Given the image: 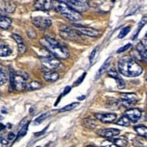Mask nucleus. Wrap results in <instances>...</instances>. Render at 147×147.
Instances as JSON below:
<instances>
[{
    "mask_svg": "<svg viewBox=\"0 0 147 147\" xmlns=\"http://www.w3.org/2000/svg\"><path fill=\"white\" fill-rule=\"evenodd\" d=\"M26 50V47L24 45V43H21V44H18V52L20 54H24Z\"/></svg>",
    "mask_w": 147,
    "mask_h": 147,
    "instance_id": "obj_34",
    "label": "nucleus"
},
{
    "mask_svg": "<svg viewBox=\"0 0 147 147\" xmlns=\"http://www.w3.org/2000/svg\"><path fill=\"white\" fill-rule=\"evenodd\" d=\"M130 47H131V44H128V45H125L124 47H121V48H119L117 50V53L119 54V53H123V52H124L125 50H127V49H129Z\"/></svg>",
    "mask_w": 147,
    "mask_h": 147,
    "instance_id": "obj_35",
    "label": "nucleus"
},
{
    "mask_svg": "<svg viewBox=\"0 0 147 147\" xmlns=\"http://www.w3.org/2000/svg\"><path fill=\"white\" fill-rule=\"evenodd\" d=\"M12 37L15 39V41H16V43H18V44L24 43V41H23V38H22L20 36L16 35V34H13V35H12Z\"/></svg>",
    "mask_w": 147,
    "mask_h": 147,
    "instance_id": "obj_32",
    "label": "nucleus"
},
{
    "mask_svg": "<svg viewBox=\"0 0 147 147\" xmlns=\"http://www.w3.org/2000/svg\"><path fill=\"white\" fill-rule=\"evenodd\" d=\"M134 130L136 131V133L139 135H141V136H144V137H146L147 136V128L145 126H143V125L135 126L134 127Z\"/></svg>",
    "mask_w": 147,
    "mask_h": 147,
    "instance_id": "obj_24",
    "label": "nucleus"
},
{
    "mask_svg": "<svg viewBox=\"0 0 147 147\" xmlns=\"http://www.w3.org/2000/svg\"><path fill=\"white\" fill-rule=\"evenodd\" d=\"M99 135L106 138H112L114 136H116L120 134V131L118 129H103L100 132H98Z\"/></svg>",
    "mask_w": 147,
    "mask_h": 147,
    "instance_id": "obj_15",
    "label": "nucleus"
},
{
    "mask_svg": "<svg viewBox=\"0 0 147 147\" xmlns=\"http://www.w3.org/2000/svg\"><path fill=\"white\" fill-rule=\"evenodd\" d=\"M112 141L117 146H126L128 144V141L124 137H121L119 139H114V140H112Z\"/></svg>",
    "mask_w": 147,
    "mask_h": 147,
    "instance_id": "obj_26",
    "label": "nucleus"
},
{
    "mask_svg": "<svg viewBox=\"0 0 147 147\" xmlns=\"http://www.w3.org/2000/svg\"><path fill=\"white\" fill-rule=\"evenodd\" d=\"M125 115L129 118L130 121L135 123L140 119L141 115H142V112L137 108H133V109L127 110L125 112Z\"/></svg>",
    "mask_w": 147,
    "mask_h": 147,
    "instance_id": "obj_13",
    "label": "nucleus"
},
{
    "mask_svg": "<svg viewBox=\"0 0 147 147\" xmlns=\"http://www.w3.org/2000/svg\"><path fill=\"white\" fill-rule=\"evenodd\" d=\"M1 144H2L3 145H5V146H7V145L8 144V141H7V140H5V139H2V140H1Z\"/></svg>",
    "mask_w": 147,
    "mask_h": 147,
    "instance_id": "obj_43",
    "label": "nucleus"
},
{
    "mask_svg": "<svg viewBox=\"0 0 147 147\" xmlns=\"http://www.w3.org/2000/svg\"><path fill=\"white\" fill-rule=\"evenodd\" d=\"M0 10L5 13H14L16 10V4L12 0H0Z\"/></svg>",
    "mask_w": 147,
    "mask_h": 147,
    "instance_id": "obj_10",
    "label": "nucleus"
},
{
    "mask_svg": "<svg viewBox=\"0 0 147 147\" xmlns=\"http://www.w3.org/2000/svg\"><path fill=\"white\" fill-rule=\"evenodd\" d=\"M145 23H146V16H144V19L142 20V22L140 23V25H139V27H138V31H137V33L135 34V36L133 37V39H135L137 37V36H138V34H139V32H140V30H141V28H142V26H144V25H145Z\"/></svg>",
    "mask_w": 147,
    "mask_h": 147,
    "instance_id": "obj_31",
    "label": "nucleus"
},
{
    "mask_svg": "<svg viewBox=\"0 0 147 147\" xmlns=\"http://www.w3.org/2000/svg\"><path fill=\"white\" fill-rule=\"evenodd\" d=\"M137 95L134 94H123L121 95V102L124 106H130L131 105L136 103L137 102Z\"/></svg>",
    "mask_w": 147,
    "mask_h": 147,
    "instance_id": "obj_12",
    "label": "nucleus"
},
{
    "mask_svg": "<svg viewBox=\"0 0 147 147\" xmlns=\"http://www.w3.org/2000/svg\"><path fill=\"white\" fill-rule=\"evenodd\" d=\"M52 7V0H36L34 4V9L48 11Z\"/></svg>",
    "mask_w": 147,
    "mask_h": 147,
    "instance_id": "obj_11",
    "label": "nucleus"
},
{
    "mask_svg": "<svg viewBox=\"0 0 147 147\" xmlns=\"http://www.w3.org/2000/svg\"><path fill=\"white\" fill-rule=\"evenodd\" d=\"M136 49H137V51L139 52V54H140V55H141V57H143V58H144V61L145 62V61H146V57H147L146 47L144 46V45L142 42H140V43H138V45H137Z\"/></svg>",
    "mask_w": 147,
    "mask_h": 147,
    "instance_id": "obj_19",
    "label": "nucleus"
},
{
    "mask_svg": "<svg viewBox=\"0 0 147 147\" xmlns=\"http://www.w3.org/2000/svg\"><path fill=\"white\" fill-rule=\"evenodd\" d=\"M108 76H111V77H114L115 79V81L117 82V86L119 88H123L124 87V82L122 80V79L118 76L117 73L115 71V70H110L108 72Z\"/></svg>",
    "mask_w": 147,
    "mask_h": 147,
    "instance_id": "obj_18",
    "label": "nucleus"
},
{
    "mask_svg": "<svg viewBox=\"0 0 147 147\" xmlns=\"http://www.w3.org/2000/svg\"><path fill=\"white\" fill-rule=\"evenodd\" d=\"M52 7L55 8V11L65 16V18L72 22H77L82 19V16L76 10L71 8L69 5H67L65 2L59 1V0H53L52 1Z\"/></svg>",
    "mask_w": 147,
    "mask_h": 147,
    "instance_id": "obj_3",
    "label": "nucleus"
},
{
    "mask_svg": "<svg viewBox=\"0 0 147 147\" xmlns=\"http://www.w3.org/2000/svg\"><path fill=\"white\" fill-rule=\"evenodd\" d=\"M11 24H12V20L9 18L0 15V28H2V29H8Z\"/></svg>",
    "mask_w": 147,
    "mask_h": 147,
    "instance_id": "obj_16",
    "label": "nucleus"
},
{
    "mask_svg": "<svg viewBox=\"0 0 147 147\" xmlns=\"http://www.w3.org/2000/svg\"><path fill=\"white\" fill-rule=\"evenodd\" d=\"M7 136H8V140H14L15 139V134L13 133H9Z\"/></svg>",
    "mask_w": 147,
    "mask_h": 147,
    "instance_id": "obj_42",
    "label": "nucleus"
},
{
    "mask_svg": "<svg viewBox=\"0 0 147 147\" xmlns=\"http://www.w3.org/2000/svg\"><path fill=\"white\" fill-rule=\"evenodd\" d=\"M27 128H28V123L26 124V125L22 128L20 131H19V134H18V138H21L23 137L24 135H26V134L27 133Z\"/></svg>",
    "mask_w": 147,
    "mask_h": 147,
    "instance_id": "obj_30",
    "label": "nucleus"
},
{
    "mask_svg": "<svg viewBox=\"0 0 147 147\" xmlns=\"http://www.w3.org/2000/svg\"><path fill=\"white\" fill-rule=\"evenodd\" d=\"M102 146H115V144H114V142L111 141H105V142L102 143Z\"/></svg>",
    "mask_w": 147,
    "mask_h": 147,
    "instance_id": "obj_36",
    "label": "nucleus"
},
{
    "mask_svg": "<svg viewBox=\"0 0 147 147\" xmlns=\"http://www.w3.org/2000/svg\"><path fill=\"white\" fill-rule=\"evenodd\" d=\"M130 31H131V26H126V27L123 28L119 34V36H118V38H123Z\"/></svg>",
    "mask_w": 147,
    "mask_h": 147,
    "instance_id": "obj_28",
    "label": "nucleus"
},
{
    "mask_svg": "<svg viewBox=\"0 0 147 147\" xmlns=\"http://www.w3.org/2000/svg\"><path fill=\"white\" fill-rule=\"evenodd\" d=\"M95 117L97 118L99 121L105 123H110L116 120V115L115 114H96Z\"/></svg>",
    "mask_w": 147,
    "mask_h": 147,
    "instance_id": "obj_14",
    "label": "nucleus"
},
{
    "mask_svg": "<svg viewBox=\"0 0 147 147\" xmlns=\"http://www.w3.org/2000/svg\"><path fill=\"white\" fill-rule=\"evenodd\" d=\"M27 34H28V36H29V37H31V38H35L36 36V32L34 31L33 29H29V30H28L27 31Z\"/></svg>",
    "mask_w": 147,
    "mask_h": 147,
    "instance_id": "obj_38",
    "label": "nucleus"
},
{
    "mask_svg": "<svg viewBox=\"0 0 147 147\" xmlns=\"http://www.w3.org/2000/svg\"><path fill=\"white\" fill-rule=\"evenodd\" d=\"M44 78L47 82H55L58 79L59 76L56 72H45L44 73Z\"/></svg>",
    "mask_w": 147,
    "mask_h": 147,
    "instance_id": "obj_17",
    "label": "nucleus"
},
{
    "mask_svg": "<svg viewBox=\"0 0 147 147\" xmlns=\"http://www.w3.org/2000/svg\"><path fill=\"white\" fill-rule=\"evenodd\" d=\"M76 30L78 31L79 33H81L82 35L87 36H91V37H96L99 36L101 35V33L94 29V28H91V27H87V26H83L80 25H75Z\"/></svg>",
    "mask_w": 147,
    "mask_h": 147,
    "instance_id": "obj_8",
    "label": "nucleus"
},
{
    "mask_svg": "<svg viewBox=\"0 0 147 147\" xmlns=\"http://www.w3.org/2000/svg\"><path fill=\"white\" fill-rule=\"evenodd\" d=\"M28 78L27 74L24 72H19L18 74H15V71H10V86L16 89V91H22L26 88V80Z\"/></svg>",
    "mask_w": 147,
    "mask_h": 147,
    "instance_id": "obj_4",
    "label": "nucleus"
},
{
    "mask_svg": "<svg viewBox=\"0 0 147 147\" xmlns=\"http://www.w3.org/2000/svg\"><path fill=\"white\" fill-rule=\"evenodd\" d=\"M67 5L76 10L78 13H83L89 8V4L87 0H63Z\"/></svg>",
    "mask_w": 147,
    "mask_h": 147,
    "instance_id": "obj_6",
    "label": "nucleus"
},
{
    "mask_svg": "<svg viewBox=\"0 0 147 147\" xmlns=\"http://www.w3.org/2000/svg\"><path fill=\"white\" fill-rule=\"evenodd\" d=\"M60 35L61 36L66 39V40H70L74 42H83V39L81 36L79 35V32L72 29V28L63 26L60 28Z\"/></svg>",
    "mask_w": 147,
    "mask_h": 147,
    "instance_id": "obj_5",
    "label": "nucleus"
},
{
    "mask_svg": "<svg viewBox=\"0 0 147 147\" xmlns=\"http://www.w3.org/2000/svg\"><path fill=\"white\" fill-rule=\"evenodd\" d=\"M83 124L88 129H94L96 127V122L92 118H86L83 120Z\"/></svg>",
    "mask_w": 147,
    "mask_h": 147,
    "instance_id": "obj_20",
    "label": "nucleus"
},
{
    "mask_svg": "<svg viewBox=\"0 0 147 147\" xmlns=\"http://www.w3.org/2000/svg\"><path fill=\"white\" fill-rule=\"evenodd\" d=\"M116 123L118 124V125H122V126H129L130 125V120L126 115H123L117 121Z\"/></svg>",
    "mask_w": 147,
    "mask_h": 147,
    "instance_id": "obj_25",
    "label": "nucleus"
},
{
    "mask_svg": "<svg viewBox=\"0 0 147 147\" xmlns=\"http://www.w3.org/2000/svg\"><path fill=\"white\" fill-rule=\"evenodd\" d=\"M43 47H46L50 53H52L55 57L61 59H66L69 57V51L65 46L61 45L58 41L55 39L45 36L40 41Z\"/></svg>",
    "mask_w": 147,
    "mask_h": 147,
    "instance_id": "obj_2",
    "label": "nucleus"
},
{
    "mask_svg": "<svg viewBox=\"0 0 147 147\" xmlns=\"http://www.w3.org/2000/svg\"><path fill=\"white\" fill-rule=\"evenodd\" d=\"M79 105V103H73L71 105H66L65 106L63 109H60L59 112H66V111H69V110H72L74 108H76V106Z\"/></svg>",
    "mask_w": 147,
    "mask_h": 147,
    "instance_id": "obj_29",
    "label": "nucleus"
},
{
    "mask_svg": "<svg viewBox=\"0 0 147 147\" xmlns=\"http://www.w3.org/2000/svg\"><path fill=\"white\" fill-rule=\"evenodd\" d=\"M86 73L83 74V75H82V76H81L80 78H79V81H78V82L76 81V82L75 83V84H80V83H81V82H82V81L84 80V78L86 77Z\"/></svg>",
    "mask_w": 147,
    "mask_h": 147,
    "instance_id": "obj_40",
    "label": "nucleus"
},
{
    "mask_svg": "<svg viewBox=\"0 0 147 147\" xmlns=\"http://www.w3.org/2000/svg\"><path fill=\"white\" fill-rule=\"evenodd\" d=\"M7 82V75H5V73L3 70L0 69V86H3Z\"/></svg>",
    "mask_w": 147,
    "mask_h": 147,
    "instance_id": "obj_27",
    "label": "nucleus"
},
{
    "mask_svg": "<svg viewBox=\"0 0 147 147\" xmlns=\"http://www.w3.org/2000/svg\"><path fill=\"white\" fill-rule=\"evenodd\" d=\"M47 115H48V114L47 113V114H44V115H42L41 116H39V117H37L36 119V121H35V123H36V124H38L40 122H42L43 120H45L46 118L47 117Z\"/></svg>",
    "mask_w": 147,
    "mask_h": 147,
    "instance_id": "obj_33",
    "label": "nucleus"
},
{
    "mask_svg": "<svg viewBox=\"0 0 147 147\" xmlns=\"http://www.w3.org/2000/svg\"><path fill=\"white\" fill-rule=\"evenodd\" d=\"M12 54L11 48L7 45H2L0 46V56H8Z\"/></svg>",
    "mask_w": 147,
    "mask_h": 147,
    "instance_id": "obj_22",
    "label": "nucleus"
},
{
    "mask_svg": "<svg viewBox=\"0 0 147 147\" xmlns=\"http://www.w3.org/2000/svg\"><path fill=\"white\" fill-rule=\"evenodd\" d=\"M96 53H97V47L94 49V51L92 52L91 55H90V58H89V59H90V62H93V61H94V56H95V55H96Z\"/></svg>",
    "mask_w": 147,
    "mask_h": 147,
    "instance_id": "obj_37",
    "label": "nucleus"
},
{
    "mask_svg": "<svg viewBox=\"0 0 147 147\" xmlns=\"http://www.w3.org/2000/svg\"><path fill=\"white\" fill-rule=\"evenodd\" d=\"M41 63L48 69H56L60 66L61 63L57 57L55 56H42L40 57Z\"/></svg>",
    "mask_w": 147,
    "mask_h": 147,
    "instance_id": "obj_7",
    "label": "nucleus"
},
{
    "mask_svg": "<svg viewBox=\"0 0 147 147\" xmlns=\"http://www.w3.org/2000/svg\"><path fill=\"white\" fill-rule=\"evenodd\" d=\"M33 24L40 29L45 30L52 25V21L47 18H44V16H36V18H33Z\"/></svg>",
    "mask_w": 147,
    "mask_h": 147,
    "instance_id": "obj_9",
    "label": "nucleus"
},
{
    "mask_svg": "<svg viewBox=\"0 0 147 147\" xmlns=\"http://www.w3.org/2000/svg\"><path fill=\"white\" fill-rule=\"evenodd\" d=\"M47 128H48V127L47 126L46 128H45V129L43 130V131H42V132H39V133H36V134H35V136H38V135H41V134H43L44 133H46V131H47Z\"/></svg>",
    "mask_w": 147,
    "mask_h": 147,
    "instance_id": "obj_41",
    "label": "nucleus"
},
{
    "mask_svg": "<svg viewBox=\"0 0 147 147\" xmlns=\"http://www.w3.org/2000/svg\"><path fill=\"white\" fill-rule=\"evenodd\" d=\"M70 91H71V87H70V86H66V87H65V91H64V93L62 94L61 96H65V95H66V94H68Z\"/></svg>",
    "mask_w": 147,
    "mask_h": 147,
    "instance_id": "obj_39",
    "label": "nucleus"
},
{
    "mask_svg": "<svg viewBox=\"0 0 147 147\" xmlns=\"http://www.w3.org/2000/svg\"><path fill=\"white\" fill-rule=\"evenodd\" d=\"M41 87H42V84L40 83H38L36 81H33L30 84H26L25 89L27 90V91H34V90H37Z\"/></svg>",
    "mask_w": 147,
    "mask_h": 147,
    "instance_id": "obj_21",
    "label": "nucleus"
},
{
    "mask_svg": "<svg viewBox=\"0 0 147 147\" xmlns=\"http://www.w3.org/2000/svg\"><path fill=\"white\" fill-rule=\"evenodd\" d=\"M119 71L123 76L127 77H135L140 76L144 69L140 65H138L134 59L124 56L118 62Z\"/></svg>",
    "mask_w": 147,
    "mask_h": 147,
    "instance_id": "obj_1",
    "label": "nucleus"
},
{
    "mask_svg": "<svg viewBox=\"0 0 147 147\" xmlns=\"http://www.w3.org/2000/svg\"><path fill=\"white\" fill-rule=\"evenodd\" d=\"M111 60H112V58L111 57H109L108 59H107V61H105V63H104V65H102V67L101 68L98 70V73H97V75H96V77H98L99 76H101L102 74H103L104 72H105V70L108 68L109 67V65H110V64H111Z\"/></svg>",
    "mask_w": 147,
    "mask_h": 147,
    "instance_id": "obj_23",
    "label": "nucleus"
},
{
    "mask_svg": "<svg viewBox=\"0 0 147 147\" xmlns=\"http://www.w3.org/2000/svg\"><path fill=\"white\" fill-rule=\"evenodd\" d=\"M84 98H86V96H84V95H83V96L79 97V98H78V100H83V99H84Z\"/></svg>",
    "mask_w": 147,
    "mask_h": 147,
    "instance_id": "obj_45",
    "label": "nucleus"
},
{
    "mask_svg": "<svg viewBox=\"0 0 147 147\" xmlns=\"http://www.w3.org/2000/svg\"><path fill=\"white\" fill-rule=\"evenodd\" d=\"M5 129V125L2 123H0V132L3 131V130Z\"/></svg>",
    "mask_w": 147,
    "mask_h": 147,
    "instance_id": "obj_44",
    "label": "nucleus"
}]
</instances>
